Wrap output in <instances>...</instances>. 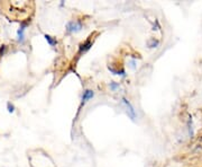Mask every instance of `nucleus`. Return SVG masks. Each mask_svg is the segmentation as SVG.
Wrapping results in <instances>:
<instances>
[{
    "instance_id": "6e6552de",
    "label": "nucleus",
    "mask_w": 202,
    "mask_h": 167,
    "mask_svg": "<svg viewBox=\"0 0 202 167\" xmlns=\"http://www.w3.org/2000/svg\"><path fill=\"white\" fill-rule=\"evenodd\" d=\"M109 87L112 91H117V90L120 89V84H119V82H114V81H112V82H110L109 84Z\"/></svg>"
},
{
    "instance_id": "f03ea898",
    "label": "nucleus",
    "mask_w": 202,
    "mask_h": 167,
    "mask_svg": "<svg viewBox=\"0 0 202 167\" xmlns=\"http://www.w3.org/2000/svg\"><path fill=\"white\" fill-rule=\"evenodd\" d=\"M121 103H123V105L125 106V108H126V112H127L128 116L132 119V121L136 119L137 114H136V111H135V107L132 105V103L128 101L126 97H123L121 98Z\"/></svg>"
},
{
    "instance_id": "9b49d317",
    "label": "nucleus",
    "mask_w": 202,
    "mask_h": 167,
    "mask_svg": "<svg viewBox=\"0 0 202 167\" xmlns=\"http://www.w3.org/2000/svg\"><path fill=\"white\" fill-rule=\"evenodd\" d=\"M6 52H7V45H2V46L0 48V57L4 55Z\"/></svg>"
},
{
    "instance_id": "f257e3e1",
    "label": "nucleus",
    "mask_w": 202,
    "mask_h": 167,
    "mask_svg": "<svg viewBox=\"0 0 202 167\" xmlns=\"http://www.w3.org/2000/svg\"><path fill=\"white\" fill-rule=\"evenodd\" d=\"M83 29V23L82 20H70L67 22V24L65 25V32L67 34H75L79 33Z\"/></svg>"
},
{
    "instance_id": "9d476101",
    "label": "nucleus",
    "mask_w": 202,
    "mask_h": 167,
    "mask_svg": "<svg viewBox=\"0 0 202 167\" xmlns=\"http://www.w3.org/2000/svg\"><path fill=\"white\" fill-rule=\"evenodd\" d=\"M7 110H8L9 113H13L15 112V105L13 103H10V102H8L7 103Z\"/></svg>"
},
{
    "instance_id": "20e7f679",
    "label": "nucleus",
    "mask_w": 202,
    "mask_h": 167,
    "mask_svg": "<svg viewBox=\"0 0 202 167\" xmlns=\"http://www.w3.org/2000/svg\"><path fill=\"white\" fill-rule=\"evenodd\" d=\"M27 26H28V22H22L20 27L17 31V37L19 43H24V41H25V31H26Z\"/></svg>"
},
{
    "instance_id": "0eeeda50",
    "label": "nucleus",
    "mask_w": 202,
    "mask_h": 167,
    "mask_svg": "<svg viewBox=\"0 0 202 167\" xmlns=\"http://www.w3.org/2000/svg\"><path fill=\"white\" fill-rule=\"evenodd\" d=\"M44 37H45V40H46V42L49 43V46H55V45H57L56 37H53V36L49 35V34H44Z\"/></svg>"
},
{
    "instance_id": "423d86ee",
    "label": "nucleus",
    "mask_w": 202,
    "mask_h": 167,
    "mask_svg": "<svg viewBox=\"0 0 202 167\" xmlns=\"http://www.w3.org/2000/svg\"><path fill=\"white\" fill-rule=\"evenodd\" d=\"M108 69H109L110 72H112L114 75L120 76V77H123V78H125V77L127 76V73H126V71H125V69H120V70H117V69H114V68L110 67V66H108Z\"/></svg>"
},
{
    "instance_id": "7ed1b4c3",
    "label": "nucleus",
    "mask_w": 202,
    "mask_h": 167,
    "mask_svg": "<svg viewBox=\"0 0 202 167\" xmlns=\"http://www.w3.org/2000/svg\"><path fill=\"white\" fill-rule=\"evenodd\" d=\"M93 45V42L90 39H88L87 41H84L83 43H81V44L79 45V51H78V53L79 54H84L87 53L89 50L92 48Z\"/></svg>"
},
{
    "instance_id": "f8f14e48",
    "label": "nucleus",
    "mask_w": 202,
    "mask_h": 167,
    "mask_svg": "<svg viewBox=\"0 0 202 167\" xmlns=\"http://www.w3.org/2000/svg\"><path fill=\"white\" fill-rule=\"evenodd\" d=\"M64 6V1H61V4H60V7H63Z\"/></svg>"
},
{
    "instance_id": "39448f33",
    "label": "nucleus",
    "mask_w": 202,
    "mask_h": 167,
    "mask_svg": "<svg viewBox=\"0 0 202 167\" xmlns=\"http://www.w3.org/2000/svg\"><path fill=\"white\" fill-rule=\"evenodd\" d=\"M94 97V91L92 89H84L82 97H81V106L84 105L85 103H88L90 99H92Z\"/></svg>"
},
{
    "instance_id": "1a4fd4ad",
    "label": "nucleus",
    "mask_w": 202,
    "mask_h": 167,
    "mask_svg": "<svg viewBox=\"0 0 202 167\" xmlns=\"http://www.w3.org/2000/svg\"><path fill=\"white\" fill-rule=\"evenodd\" d=\"M158 43H159V42H158V40H155V39H150V40H148V42H147L148 48H150V49H152V48H156V46L158 45Z\"/></svg>"
}]
</instances>
